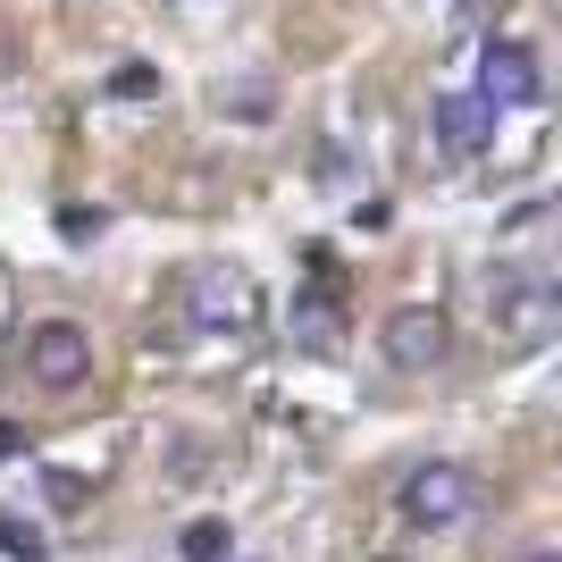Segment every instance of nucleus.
<instances>
[{
    "instance_id": "obj_6",
    "label": "nucleus",
    "mask_w": 562,
    "mask_h": 562,
    "mask_svg": "<svg viewBox=\"0 0 562 562\" xmlns=\"http://www.w3.org/2000/svg\"><path fill=\"white\" fill-rule=\"evenodd\" d=\"M479 93H487L495 110H529V101L546 93L538 50H529V43H513V34H495V43L479 50Z\"/></svg>"
},
{
    "instance_id": "obj_8",
    "label": "nucleus",
    "mask_w": 562,
    "mask_h": 562,
    "mask_svg": "<svg viewBox=\"0 0 562 562\" xmlns=\"http://www.w3.org/2000/svg\"><path fill=\"white\" fill-rule=\"evenodd\" d=\"M235 538H227V520H193L186 529V562H227Z\"/></svg>"
},
{
    "instance_id": "obj_2",
    "label": "nucleus",
    "mask_w": 562,
    "mask_h": 562,
    "mask_svg": "<svg viewBox=\"0 0 562 562\" xmlns=\"http://www.w3.org/2000/svg\"><path fill=\"white\" fill-rule=\"evenodd\" d=\"M395 513L412 520V529H462V520L479 513V479H470L462 462H420V470H403Z\"/></svg>"
},
{
    "instance_id": "obj_9",
    "label": "nucleus",
    "mask_w": 562,
    "mask_h": 562,
    "mask_svg": "<svg viewBox=\"0 0 562 562\" xmlns=\"http://www.w3.org/2000/svg\"><path fill=\"white\" fill-rule=\"evenodd\" d=\"M0 554H18V562H43V529L25 513H0Z\"/></svg>"
},
{
    "instance_id": "obj_10",
    "label": "nucleus",
    "mask_w": 562,
    "mask_h": 562,
    "mask_svg": "<svg viewBox=\"0 0 562 562\" xmlns=\"http://www.w3.org/2000/svg\"><path fill=\"white\" fill-rule=\"evenodd\" d=\"M269 110H278V101H269V76H252V85H227V117H252V126H260Z\"/></svg>"
},
{
    "instance_id": "obj_7",
    "label": "nucleus",
    "mask_w": 562,
    "mask_h": 562,
    "mask_svg": "<svg viewBox=\"0 0 562 562\" xmlns=\"http://www.w3.org/2000/svg\"><path fill=\"white\" fill-rule=\"evenodd\" d=\"M294 336H303V345H319V352H328L336 336H345V311H336L328 294H303V311H294Z\"/></svg>"
},
{
    "instance_id": "obj_4",
    "label": "nucleus",
    "mask_w": 562,
    "mask_h": 562,
    "mask_svg": "<svg viewBox=\"0 0 562 562\" xmlns=\"http://www.w3.org/2000/svg\"><path fill=\"white\" fill-rule=\"evenodd\" d=\"M25 378L43 395H76L93 378V336L76 328V319H43V328L25 336Z\"/></svg>"
},
{
    "instance_id": "obj_11",
    "label": "nucleus",
    "mask_w": 562,
    "mask_h": 562,
    "mask_svg": "<svg viewBox=\"0 0 562 562\" xmlns=\"http://www.w3.org/2000/svg\"><path fill=\"white\" fill-rule=\"evenodd\" d=\"M18 453H25V428H18V420H0V462H18Z\"/></svg>"
},
{
    "instance_id": "obj_5",
    "label": "nucleus",
    "mask_w": 562,
    "mask_h": 562,
    "mask_svg": "<svg viewBox=\"0 0 562 562\" xmlns=\"http://www.w3.org/2000/svg\"><path fill=\"white\" fill-rule=\"evenodd\" d=\"M428 135H437V151L446 160H479L495 143V101L470 85V93H437L428 101Z\"/></svg>"
},
{
    "instance_id": "obj_3",
    "label": "nucleus",
    "mask_w": 562,
    "mask_h": 562,
    "mask_svg": "<svg viewBox=\"0 0 562 562\" xmlns=\"http://www.w3.org/2000/svg\"><path fill=\"white\" fill-rule=\"evenodd\" d=\"M378 352H386V370H446V352H453V319L437 303H403L386 311V328H378Z\"/></svg>"
},
{
    "instance_id": "obj_12",
    "label": "nucleus",
    "mask_w": 562,
    "mask_h": 562,
    "mask_svg": "<svg viewBox=\"0 0 562 562\" xmlns=\"http://www.w3.org/2000/svg\"><path fill=\"white\" fill-rule=\"evenodd\" d=\"M529 562H562V546H546V554H529Z\"/></svg>"
},
{
    "instance_id": "obj_1",
    "label": "nucleus",
    "mask_w": 562,
    "mask_h": 562,
    "mask_svg": "<svg viewBox=\"0 0 562 562\" xmlns=\"http://www.w3.org/2000/svg\"><path fill=\"white\" fill-rule=\"evenodd\" d=\"M177 303H186V319H202V328H252L260 285H252V269H235V260H193L186 278H177Z\"/></svg>"
}]
</instances>
